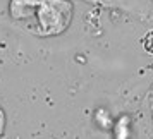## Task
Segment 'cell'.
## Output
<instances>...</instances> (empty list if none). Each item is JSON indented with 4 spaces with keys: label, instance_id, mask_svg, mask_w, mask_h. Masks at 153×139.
<instances>
[{
    "label": "cell",
    "instance_id": "obj_2",
    "mask_svg": "<svg viewBox=\"0 0 153 139\" xmlns=\"http://www.w3.org/2000/svg\"><path fill=\"white\" fill-rule=\"evenodd\" d=\"M4 122H5V117H4V112L0 110V136L4 132Z\"/></svg>",
    "mask_w": 153,
    "mask_h": 139
},
{
    "label": "cell",
    "instance_id": "obj_1",
    "mask_svg": "<svg viewBox=\"0 0 153 139\" xmlns=\"http://www.w3.org/2000/svg\"><path fill=\"white\" fill-rule=\"evenodd\" d=\"M10 10L17 21H24L33 14L38 21L36 28H42V35L62 31L72 14V7L65 0H12Z\"/></svg>",
    "mask_w": 153,
    "mask_h": 139
}]
</instances>
